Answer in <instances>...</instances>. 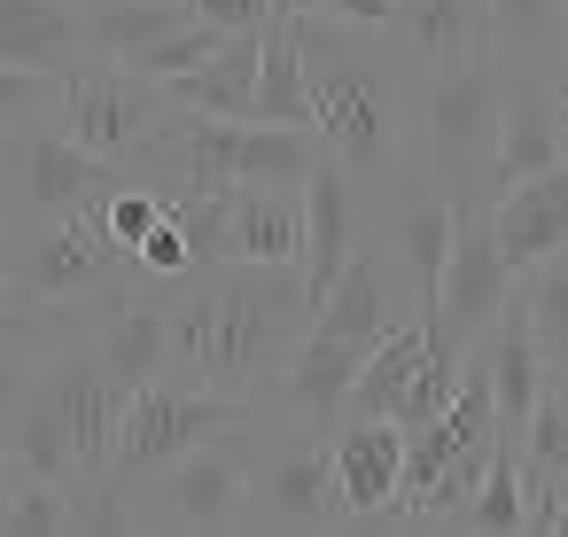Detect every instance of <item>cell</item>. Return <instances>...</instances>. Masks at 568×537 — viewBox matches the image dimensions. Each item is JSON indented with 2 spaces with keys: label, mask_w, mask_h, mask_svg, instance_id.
Listing matches in <instances>:
<instances>
[{
  "label": "cell",
  "mask_w": 568,
  "mask_h": 537,
  "mask_svg": "<svg viewBox=\"0 0 568 537\" xmlns=\"http://www.w3.org/2000/svg\"><path fill=\"white\" fill-rule=\"evenodd\" d=\"M164 304H172V366L195 389H219V397H242V405H257L273 389V374L288 366V351L312 327L304 273L296 265H257V257L172 273Z\"/></svg>",
  "instance_id": "cell-2"
},
{
  "label": "cell",
  "mask_w": 568,
  "mask_h": 537,
  "mask_svg": "<svg viewBox=\"0 0 568 537\" xmlns=\"http://www.w3.org/2000/svg\"><path fill=\"white\" fill-rule=\"evenodd\" d=\"M110 188H125V164H102L94 149H79L55 125V110L9 125V149H0V219H9V234L40 219H71V211H102Z\"/></svg>",
  "instance_id": "cell-5"
},
{
  "label": "cell",
  "mask_w": 568,
  "mask_h": 537,
  "mask_svg": "<svg viewBox=\"0 0 568 537\" xmlns=\"http://www.w3.org/2000/svg\"><path fill=\"white\" fill-rule=\"evenodd\" d=\"M234 529H304V537H335L343 529V490H335V452L296 428L288 444H273L257 459V483L242 498Z\"/></svg>",
  "instance_id": "cell-10"
},
{
  "label": "cell",
  "mask_w": 568,
  "mask_h": 537,
  "mask_svg": "<svg viewBox=\"0 0 568 537\" xmlns=\"http://www.w3.org/2000/svg\"><path fill=\"white\" fill-rule=\"evenodd\" d=\"M234 257L257 265H296L304 257V188H234Z\"/></svg>",
  "instance_id": "cell-21"
},
{
  "label": "cell",
  "mask_w": 568,
  "mask_h": 537,
  "mask_svg": "<svg viewBox=\"0 0 568 537\" xmlns=\"http://www.w3.org/2000/svg\"><path fill=\"white\" fill-rule=\"evenodd\" d=\"M420 312V296H413V273H405V257L389 250V242H358L351 250V265L327 281V296L312 304V327L320 335H335V343H358V351H374L397 320H413Z\"/></svg>",
  "instance_id": "cell-11"
},
{
  "label": "cell",
  "mask_w": 568,
  "mask_h": 537,
  "mask_svg": "<svg viewBox=\"0 0 568 537\" xmlns=\"http://www.w3.org/2000/svg\"><path fill=\"white\" fill-rule=\"evenodd\" d=\"M452 226H459V203L452 195H436L428 180H413L397 203H389V250L405 257V273H413V296H420V312L436 304V288H444V257H452Z\"/></svg>",
  "instance_id": "cell-19"
},
{
  "label": "cell",
  "mask_w": 568,
  "mask_h": 537,
  "mask_svg": "<svg viewBox=\"0 0 568 537\" xmlns=\"http://www.w3.org/2000/svg\"><path fill=\"white\" fill-rule=\"evenodd\" d=\"M483 24L506 71H552L568 55V0H483Z\"/></svg>",
  "instance_id": "cell-20"
},
{
  "label": "cell",
  "mask_w": 568,
  "mask_h": 537,
  "mask_svg": "<svg viewBox=\"0 0 568 537\" xmlns=\"http://www.w3.org/2000/svg\"><path fill=\"white\" fill-rule=\"evenodd\" d=\"M164 110H172L164 79H149V71H133V63H102V55H87V63L63 79V94H55V125H63L79 149H94L102 164H125V156L156 133Z\"/></svg>",
  "instance_id": "cell-8"
},
{
  "label": "cell",
  "mask_w": 568,
  "mask_h": 537,
  "mask_svg": "<svg viewBox=\"0 0 568 537\" xmlns=\"http://www.w3.org/2000/svg\"><path fill=\"white\" fill-rule=\"evenodd\" d=\"M483 219H490V242H498V257L514 273H529L552 250H568V164H545V172L498 188L483 203Z\"/></svg>",
  "instance_id": "cell-13"
},
{
  "label": "cell",
  "mask_w": 568,
  "mask_h": 537,
  "mask_svg": "<svg viewBox=\"0 0 568 537\" xmlns=\"http://www.w3.org/2000/svg\"><path fill=\"white\" fill-rule=\"evenodd\" d=\"M452 529H475V537H514L521 529V467H514V444L490 452V467H483V483H475V498L459 506Z\"/></svg>",
  "instance_id": "cell-25"
},
{
  "label": "cell",
  "mask_w": 568,
  "mask_h": 537,
  "mask_svg": "<svg viewBox=\"0 0 568 537\" xmlns=\"http://www.w3.org/2000/svg\"><path fill=\"white\" fill-rule=\"evenodd\" d=\"M0 149H9V118H0Z\"/></svg>",
  "instance_id": "cell-40"
},
{
  "label": "cell",
  "mask_w": 568,
  "mask_h": 537,
  "mask_svg": "<svg viewBox=\"0 0 568 537\" xmlns=\"http://www.w3.org/2000/svg\"><path fill=\"white\" fill-rule=\"evenodd\" d=\"M552 118H560V164H568V55L552 63Z\"/></svg>",
  "instance_id": "cell-34"
},
{
  "label": "cell",
  "mask_w": 568,
  "mask_h": 537,
  "mask_svg": "<svg viewBox=\"0 0 568 537\" xmlns=\"http://www.w3.org/2000/svg\"><path fill=\"white\" fill-rule=\"evenodd\" d=\"M335 490H343V529L358 537H382V529H405L397 514V475H405V428L397 421H366V413H343L335 436Z\"/></svg>",
  "instance_id": "cell-12"
},
{
  "label": "cell",
  "mask_w": 568,
  "mask_h": 537,
  "mask_svg": "<svg viewBox=\"0 0 568 537\" xmlns=\"http://www.w3.org/2000/svg\"><path fill=\"white\" fill-rule=\"evenodd\" d=\"M560 164V118H552V71H506L498 87V156H490V195Z\"/></svg>",
  "instance_id": "cell-14"
},
{
  "label": "cell",
  "mask_w": 568,
  "mask_h": 537,
  "mask_svg": "<svg viewBox=\"0 0 568 537\" xmlns=\"http://www.w3.org/2000/svg\"><path fill=\"white\" fill-rule=\"evenodd\" d=\"M17 296V281H9V242H0V304H9Z\"/></svg>",
  "instance_id": "cell-36"
},
{
  "label": "cell",
  "mask_w": 568,
  "mask_h": 537,
  "mask_svg": "<svg viewBox=\"0 0 568 537\" xmlns=\"http://www.w3.org/2000/svg\"><path fill=\"white\" fill-rule=\"evenodd\" d=\"M273 9H281V17H312V9H320V0H273Z\"/></svg>",
  "instance_id": "cell-38"
},
{
  "label": "cell",
  "mask_w": 568,
  "mask_h": 537,
  "mask_svg": "<svg viewBox=\"0 0 568 537\" xmlns=\"http://www.w3.org/2000/svg\"><path fill=\"white\" fill-rule=\"evenodd\" d=\"M219 40H226L219 24H203V17H187V24H172L164 40H149V48L133 55V71H149V79H187V71H195V63H203V55H211Z\"/></svg>",
  "instance_id": "cell-27"
},
{
  "label": "cell",
  "mask_w": 568,
  "mask_h": 537,
  "mask_svg": "<svg viewBox=\"0 0 568 537\" xmlns=\"http://www.w3.org/2000/svg\"><path fill=\"white\" fill-rule=\"evenodd\" d=\"M55 94H63V79H48V71H17V63H0V118H40V110H55Z\"/></svg>",
  "instance_id": "cell-29"
},
{
  "label": "cell",
  "mask_w": 568,
  "mask_h": 537,
  "mask_svg": "<svg viewBox=\"0 0 568 537\" xmlns=\"http://www.w3.org/2000/svg\"><path fill=\"white\" fill-rule=\"evenodd\" d=\"M498 87L506 63L483 48L459 71L420 79V180L452 203H490V156H498Z\"/></svg>",
  "instance_id": "cell-4"
},
{
  "label": "cell",
  "mask_w": 568,
  "mask_h": 537,
  "mask_svg": "<svg viewBox=\"0 0 568 537\" xmlns=\"http://www.w3.org/2000/svg\"><path fill=\"white\" fill-rule=\"evenodd\" d=\"M257 405L242 397H219V389H195L187 374H156L141 389H125V413H118V436H110V483L118 490H141L156 467H172L180 452H195L203 436H226V428H250Z\"/></svg>",
  "instance_id": "cell-6"
},
{
  "label": "cell",
  "mask_w": 568,
  "mask_h": 537,
  "mask_svg": "<svg viewBox=\"0 0 568 537\" xmlns=\"http://www.w3.org/2000/svg\"><path fill=\"white\" fill-rule=\"evenodd\" d=\"M0 63L71 79L87 63V0H0Z\"/></svg>",
  "instance_id": "cell-16"
},
{
  "label": "cell",
  "mask_w": 568,
  "mask_h": 537,
  "mask_svg": "<svg viewBox=\"0 0 568 537\" xmlns=\"http://www.w3.org/2000/svg\"><path fill=\"white\" fill-rule=\"evenodd\" d=\"M420 358H428V327H420V312H413V320H397V327H389V335L366 351V366H358V382H351L343 413L397 421V413H405V397H413V374H420Z\"/></svg>",
  "instance_id": "cell-22"
},
{
  "label": "cell",
  "mask_w": 568,
  "mask_h": 537,
  "mask_svg": "<svg viewBox=\"0 0 568 537\" xmlns=\"http://www.w3.org/2000/svg\"><path fill=\"white\" fill-rule=\"evenodd\" d=\"M9 475H17V459H9V444H0V483H9Z\"/></svg>",
  "instance_id": "cell-39"
},
{
  "label": "cell",
  "mask_w": 568,
  "mask_h": 537,
  "mask_svg": "<svg viewBox=\"0 0 568 537\" xmlns=\"http://www.w3.org/2000/svg\"><path fill=\"white\" fill-rule=\"evenodd\" d=\"M94 219L110 226V242H118V250H141V234L164 219V195L125 180V188H110V195H102V211H94Z\"/></svg>",
  "instance_id": "cell-28"
},
{
  "label": "cell",
  "mask_w": 568,
  "mask_h": 537,
  "mask_svg": "<svg viewBox=\"0 0 568 537\" xmlns=\"http://www.w3.org/2000/svg\"><path fill=\"white\" fill-rule=\"evenodd\" d=\"M133 529H234L242 521V498H250V452L226 436H203L195 452H180L172 467H156L141 490H133Z\"/></svg>",
  "instance_id": "cell-9"
},
{
  "label": "cell",
  "mask_w": 568,
  "mask_h": 537,
  "mask_svg": "<svg viewBox=\"0 0 568 537\" xmlns=\"http://www.w3.org/2000/svg\"><path fill=\"white\" fill-rule=\"evenodd\" d=\"M296 63L312 94L320 149L351 172L358 195H405L420 180V71L389 32L343 24L327 9L296 17Z\"/></svg>",
  "instance_id": "cell-1"
},
{
  "label": "cell",
  "mask_w": 568,
  "mask_h": 537,
  "mask_svg": "<svg viewBox=\"0 0 568 537\" xmlns=\"http://www.w3.org/2000/svg\"><path fill=\"white\" fill-rule=\"evenodd\" d=\"M327 17H343V24H366V32H389V9L397 0H320Z\"/></svg>",
  "instance_id": "cell-33"
},
{
  "label": "cell",
  "mask_w": 568,
  "mask_h": 537,
  "mask_svg": "<svg viewBox=\"0 0 568 537\" xmlns=\"http://www.w3.org/2000/svg\"><path fill=\"white\" fill-rule=\"evenodd\" d=\"M389 40L405 48V63L420 79H436V71H459L467 55H483L490 24H483V0H397Z\"/></svg>",
  "instance_id": "cell-17"
},
{
  "label": "cell",
  "mask_w": 568,
  "mask_h": 537,
  "mask_svg": "<svg viewBox=\"0 0 568 537\" xmlns=\"http://www.w3.org/2000/svg\"><path fill=\"white\" fill-rule=\"evenodd\" d=\"M187 9H195L203 24H219V32H257V24L273 17V0H187Z\"/></svg>",
  "instance_id": "cell-31"
},
{
  "label": "cell",
  "mask_w": 568,
  "mask_h": 537,
  "mask_svg": "<svg viewBox=\"0 0 568 537\" xmlns=\"http://www.w3.org/2000/svg\"><path fill=\"white\" fill-rule=\"evenodd\" d=\"M32 366H40V358H24V351L0 343V436H9L17 405H24V389H32Z\"/></svg>",
  "instance_id": "cell-32"
},
{
  "label": "cell",
  "mask_w": 568,
  "mask_h": 537,
  "mask_svg": "<svg viewBox=\"0 0 568 537\" xmlns=\"http://www.w3.org/2000/svg\"><path fill=\"white\" fill-rule=\"evenodd\" d=\"M87 9H94V0H87Z\"/></svg>",
  "instance_id": "cell-42"
},
{
  "label": "cell",
  "mask_w": 568,
  "mask_h": 537,
  "mask_svg": "<svg viewBox=\"0 0 568 537\" xmlns=\"http://www.w3.org/2000/svg\"><path fill=\"white\" fill-rule=\"evenodd\" d=\"M257 55H265V24L226 32L187 79H164V94L180 110H203V118H257Z\"/></svg>",
  "instance_id": "cell-18"
},
{
  "label": "cell",
  "mask_w": 568,
  "mask_h": 537,
  "mask_svg": "<svg viewBox=\"0 0 568 537\" xmlns=\"http://www.w3.org/2000/svg\"><path fill=\"white\" fill-rule=\"evenodd\" d=\"M257 118L265 125H312L304 63H296V17H265V55H257Z\"/></svg>",
  "instance_id": "cell-24"
},
{
  "label": "cell",
  "mask_w": 568,
  "mask_h": 537,
  "mask_svg": "<svg viewBox=\"0 0 568 537\" xmlns=\"http://www.w3.org/2000/svg\"><path fill=\"white\" fill-rule=\"evenodd\" d=\"M521 312H529L545 358L568 351V250H552V257H537V265L521 273Z\"/></svg>",
  "instance_id": "cell-26"
},
{
  "label": "cell",
  "mask_w": 568,
  "mask_h": 537,
  "mask_svg": "<svg viewBox=\"0 0 568 537\" xmlns=\"http://www.w3.org/2000/svg\"><path fill=\"white\" fill-rule=\"evenodd\" d=\"M545 374H552V382L568 389V351H552V358H545Z\"/></svg>",
  "instance_id": "cell-37"
},
{
  "label": "cell",
  "mask_w": 568,
  "mask_h": 537,
  "mask_svg": "<svg viewBox=\"0 0 568 537\" xmlns=\"http://www.w3.org/2000/svg\"><path fill=\"white\" fill-rule=\"evenodd\" d=\"M552 506H560V537H568V467L552 475Z\"/></svg>",
  "instance_id": "cell-35"
},
{
  "label": "cell",
  "mask_w": 568,
  "mask_h": 537,
  "mask_svg": "<svg viewBox=\"0 0 568 537\" xmlns=\"http://www.w3.org/2000/svg\"><path fill=\"white\" fill-rule=\"evenodd\" d=\"M133 265H141V273H156V281H172V273H195V257H187V234H180L172 219H156V226L141 234Z\"/></svg>",
  "instance_id": "cell-30"
},
{
  "label": "cell",
  "mask_w": 568,
  "mask_h": 537,
  "mask_svg": "<svg viewBox=\"0 0 568 537\" xmlns=\"http://www.w3.org/2000/svg\"><path fill=\"white\" fill-rule=\"evenodd\" d=\"M351 250H358V188H351V172H343L335 156H320L312 180H304V257H296L312 304H320L327 281L351 265Z\"/></svg>",
  "instance_id": "cell-15"
},
{
  "label": "cell",
  "mask_w": 568,
  "mask_h": 537,
  "mask_svg": "<svg viewBox=\"0 0 568 537\" xmlns=\"http://www.w3.org/2000/svg\"><path fill=\"white\" fill-rule=\"evenodd\" d=\"M0 242H9V219H0Z\"/></svg>",
  "instance_id": "cell-41"
},
{
  "label": "cell",
  "mask_w": 568,
  "mask_h": 537,
  "mask_svg": "<svg viewBox=\"0 0 568 537\" xmlns=\"http://www.w3.org/2000/svg\"><path fill=\"white\" fill-rule=\"evenodd\" d=\"M514 288H521V273L498 257V242H490V219H483V203H459V226H452V257H444V288H436V304L420 312V327H428V351L436 358H467L475 343H483V327L514 304Z\"/></svg>",
  "instance_id": "cell-7"
},
{
  "label": "cell",
  "mask_w": 568,
  "mask_h": 537,
  "mask_svg": "<svg viewBox=\"0 0 568 537\" xmlns=\"http://www.w3.org/2000/svg\"><path fill=\"white\" fill-rule=\"evenodd\" d=\"M187 0H94L87 9V55L102 63H133L149 40H164L172 24H187Z\"/></svg>",
  "instance_id": "cell-23"
},
{
  "label": "cell",
  "mask_w": 568,
  "mask_h": 537,
  "mask_svg": "<svg viewBox=\"0 0 568 537\" xmlns=\"http://www.w3.org/2000/svg\"><path fill=\"white\" fill-rule=\"evenodd\" d=\"M312 125H265V118H203L164 110L156 133L125 156V180H149L156 195H203V188H304L320 164Z\"/></svg>",
  "instance_id": "cell-3"
}]
</instances>
